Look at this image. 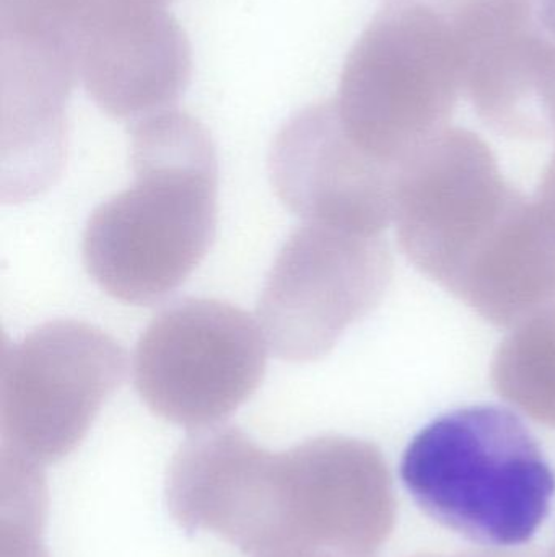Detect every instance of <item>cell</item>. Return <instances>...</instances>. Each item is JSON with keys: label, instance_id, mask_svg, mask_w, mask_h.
Wrapping results in <instances>:
<instances>
[{"label": "cell", "instance_id": "cell-7", "mask_svg": "<svg viewBox=\"0 0 555 557\" xmlns=\"http://www.w3.org/2000/svg\"><path fill=\"white\" fill-rule=\"evenodd\" d=\"M384 235L305 222L290 234L266 277L257 321L279 359L315 362L349 326L380 305L393 281Z\"/></svg>", "mask_w": 555, "mask_h": 557}, {"label": "cell", "instance_id": "cell-18", "mask_svg": "<svg viewBox=\"0 0 555 557\" xmlns=\"http://www.w3.org/2000/svg\"><path fill=\"white\" fill-rule=\"evenodd\" d=\"M302 557H344V556H335V555H315V556H302Z\"/></svg>", "mask_w": 555, "mask_h": 557}, {"label": "cell", "instance_id": "cell-1", "mask_svg": "<svg viewBox=\"0 0 555 557\" xmlns=\"http://www.w3.org/2000/svg\"><path fill=\"white\" fill-rule=\"evenodd\" d=\"M166 500L182 529L254 557H370L398 512L377 445L326 435L273 454L234 425L201 429L179 447Z\"/></svg>", "mask_w": 555, "mask_h": 557}, {"label": "cell", "instance_id": "cell-8", "mask_svg": "<svg viewBox=\"0 0 555 557\" xmlns=\"http://www.w3.org/2000/svg\"><path fill=\"white\" fill-rule=\"evenodd\" d=\"M518 195L481 136L446 127L398 165L393 221L401 250L449 290Z\"/></svg>", "mask_w": 555, "mask_h": 557}, {"label": "cell", "instance_id": "cell-3", "mask_svg": "<svg viewBox=\"0 0 555 557\" xmlns=\"http://www.w3.org/2000/svg\"><path fill=\"white\" fill-rule=\"evenodd\" d=\"M401 478L430 519L494 548L530 542L555 496V473L537 438L494 405L430 422L407 445Z\"/></svg>", "mask_w": 555, "mask_h": 557}, {"label": "cell", "instance_id": "cell-2", "mask_svg": "<svg viewBox=\"0 0 555 557\" xmlns=\"http://www.w3.org/2000/svg\"><path fill=\"white\" fill-rule=\"evenodd\" d=\"M130 162L133 185L88 219L81 261L110 297L152 305L188 281L214 242L217 153L207 129L172 108L136 121Z\"/></svg>", "mask_w": 555, "mask_h": 557}, {"label": "cell", "instance_id": "cell-4", "mask_svg": "<svg viewBox=\"0 0 555 557\" xmlns=\"http://www.w3.org/2000/svg\"><path fill=\"white\" fill-rule=\"evenodd\" d=\"M462 90L465 67L452 23L432 3L396 0L349 52L335 103L362 150L400 165L449 127Z\"/></svg>", "mask_w": 555, "mask_h": 557}, {"label": "cell", "instance_id": "cell-10", "mask_svg": "<svg viewBox=\"0 0 555 557\" xmlns=\"http://www.w3.org/2000/svg\"><path fill=\"white\" fill-rule=\"evenodd\" d=\"M396 170L351 139L335 100L293 114L269 153L274 191L289 211L312 224L371 237L393 221Z\"/></svg>", "mask_w": 555, "mask_h": 557}, {"label": "cell", "instance_id": "cell-19", "mask_svg": "<svg viewBox=\"0 0 555 557\" xmlns=\"http://www.w3.org/2000/svg\"><path fill=\"white\" fill-rule=\"evenodd\" d=\"M162 2H163V3H168V2H169V0H162Z\"/></svg>", "mask_w": 555, "mask_h": 557}, {"label": "cell", "instance_id": "cell-17", "mask_svg": "<svg viewBox=\"0 0 555 557\" xmlns=\"http://www.w3.org/2000/svg\"><path fill=\"white\" fill-rule=\"evenodd\" d=\"M540 557H555V535L551 545L547 546L546 552H544Z\"/></svg>", "mask_w": 555, "mask_h": 557}, {"label": "cell", "instance_id": "cell-20", "mask_svg": "<svg viewBox=\"0 0 555 557\" xmlns=\"http://www.w3.org/2000/svg\"><path fill=\"white\" fill-rule=\"evenodd\" d=\"M390 2H396V0H390Z\"/></svg>", "mask_w": 555, "mask_h": 557}, {"label": "cell", "instance_id": "cell-6", "mask_svg": "<svg viewBox=\"0 0 555 557\" xmlns=\"http://www.w3.org/2000/svg\"><path fill=\"white\" fill-rule=\"evenodd\" d=\"M126 373L123 346L85 321H49L18 343L5 344L0 360L2 450L41 467L67 457Z\"/></svg>", "mask_w": 555, "mask_h": 557}, {"label": "cell", "instance_id": "cell-12", "mask_svg": "<svg viewBox=\"0 0 555 557\" xmlns=\"http://www.w3.org/2000/svg\"><path fill=\"white\" fill-rule=\"evenodd\" d=\"M491 380L504 401L555 429V305L512 327L495 350Z\"/></svg>", "mask_w": 555, "mask_h": 557}, {"label": "cell", "instance_id": "cell-13", "mask_svg": "<svg viewBox=\"0 0 555 557\" xmlns=\"http://www.w3.org/2000/svg\"><path fill=\"white\" fill-rule=\"evenodd\" d=\"M45 512L46 487L41 467L3 451V557H46L39 542Z\"/></svg>", "mask_w": 555, "mask_h": 557}, {"label": "cell", "instance_id": "cell-14", "mask_svg": "<svg viewBox=\"0 0 555 557\" xmlns=\"http://www.w3.org/2000/svg\"><path fill=\"white\" fill-rule=\"evenodd\" d=\"M534 18L541 32L555 42V0H537Z\"/></svg>", "mask_w": 555, "mask_h": 557}, {"label": "cell", "instance_id": "cell-15", "mask_svg": "<svg viewBox=\"0 0 555 557\" xmlns=\"http://www.w3.org/2000/svg\"><path fill=\"white\" fill-rule=\"evenodd\" d=\"M416 557H537L533 555H525V553H508V552H468L458 553V555H422Z\"/></svg>", "mask_w": 555, "mask_h": 557}, {"label": "cell", "instance_id": "cell-5", "mask_svg": "<svg viewBox=\"0 0 555 557\" xmlns=\"http://www.w3.org/2000/svg\"><path fill=\"white\" fill-rule=\"evenodd\" d=\"M260 321L215 298H185L156 314L134 350L133 376L147 408L201 431L227 421L263 383Z\"/></svg>", "mask_w": 555, "mask_h": 557}, {"label": "cell", "instance_id": "cell-16", "mask_svg": "<svg viewBox=\"0 0 555 557\" xmlns=\"http://www.w3.org/2000/svg\"><path fill=\"white\" fill-rule=\"evenodd\" d=\"M538 189L547 193V195L555 196V152L553 159H551L550 165L544 170L543 178H541Z\"/></svg>", "mask_w": 555, "mask_h": 557}, {"label": "cell", "instance_id": "cell-11", "mask_svg": "<svg viewBox=\"0 0 555 557\" xmlns=\"http://www.w3.org/2000/svg\"><path fill=\"white\" fill-rule=\"evenodd\" d=\"M449 292L510 330L555 305V196L520 191Z\"/></svg>", "mask_w": 555, "mask_h": 557}, {"label": "cell", "instance_id": "cell-9", "mask_svg": "<svg viewBox=\"0 0 555 557\" xmlns=\"http://www.w3.org/2000/svg\"><path fill=\"white\" fill-rule=\"evenodd\" d=\"M74 48L78 82L114 120L172 110L191 82V45L162 0H81Z\"/></svg>", "mask_w": 555, "mask_h": 557}]
</instances>
